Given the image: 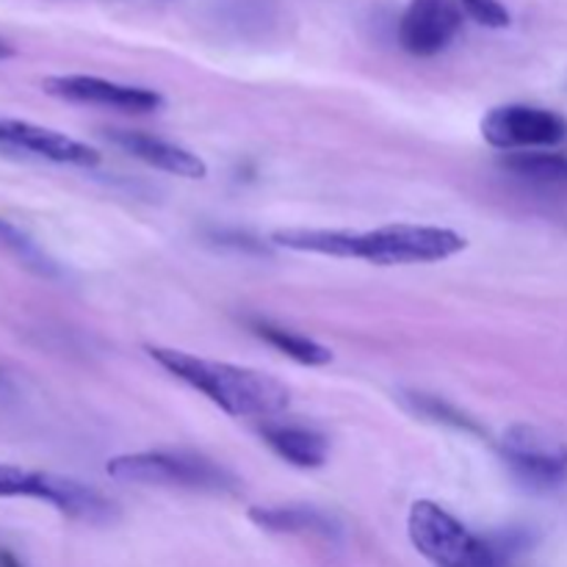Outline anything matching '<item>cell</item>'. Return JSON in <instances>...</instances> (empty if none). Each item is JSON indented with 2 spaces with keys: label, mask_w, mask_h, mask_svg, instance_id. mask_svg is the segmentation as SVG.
<instances>
[{
  "label": "cell",
  "mask_w": 567,
  "mask_h": 567,
  "mask_svg": "<svg viewBox=\"0 0 567 567\" xmlns=\"http://www.w3.org/2000/svg\"><path fill=\"white\" fill-rule=\"evenodd\" d=\"M147 354L233 419H260L266 424L288 408V388L264 371L197 358L169 347H147Z\"/></svg>",
  "instance_id": "cell-1"
},
{
  "label": "cell",
  "mask_w": 567,
  "mask_h": 567,
  "mask_svg": "<svg viewBox=\"0 0 567 567\" xmlns=\"http://www.w3.org/2000/svg\"><path fill=\"white\" fill-rule=\"evenodd\" d=\"M408 532L421 557L437 567H504L509 551L474 535L452 513L435 502H415L410 509Z\"/></svg>",
  "instance_id": "cell-2"
},
{
  "label": "cell",
  "mask_w": 567,
  "mask_h": 567,
  "mask_svg": "<svg viewBox=\"0 0 567 567\" xmlns=\"http://www.w3.org/2000/svg\"><path fill=\"white\" fill-rule=\"evenodd\" d=\"M468 247L465 236L449 227L432 225H385L377 230H352L349 260H365L374 266L437 264L454 258Z\"/></svg>",
  "instance_id": "cell-3"
},
{
  "label": "cell",
  "mask_w": 567,
  "mask_h": 567,
  "mask_svg": "<svg viewBox=\"0 0 567 567\" xmlns=\"http://www.w3.org/2000/svg\"><path fill=\"white\" fill-rule=\"evenodd\" d=\"M109 476L138 485L186 487L203 493H230L238 487V480L221 465L186 452H136L122 454L105 465Z\"/></svg>",
  "instance_id": "cell-4"
},
{
  "label": "cell",
  "mask_w": 567,
  "mask_h": 567,
  "mask_svg": "<svg viewBox=\"0 0 567 567\" xmlns=\"http://www.w3.org/2000/svg\"><path fill=\"white\" fill-rule=\"evenodd\" d=\"M502 452L520 482L532 487H557L567 476V446L529 424H515L504 432Z\"/></svg>",
  "instance_id": "cell-5"
},
{
  "label": "cell",
  "mask_w": 567,
  "mask_h": 567,
  "mask_svg": "<svg viewBox=\"0 0 567 567\" xmlns=\"http://www.w3.org/2000/svg\"><path fill=\"white\" fill-rule=\"evenodd\" d=\"M482 136L496 150L554 147L565 142L567 122L535 105H498L482 120Z\"/></svg>",
  "instance_id": "cell-6"
},
{
  "label": "cell",
  "mask_w": 567,
  "mask_h": 567,
  "mask_svg": "<svg viewBox=\"0 0 567 567\" xmlns=\"http://www.w3.org/2000/svg\"><path fill=\"white\" fill-rule=\"evenodd\" d=\"M463 28L457 0H410L399 22V42L410 55L430 59L443 53Z\"/></svg>",
  "instance_id": "cell-7"
},
{
  "label": "cell",
  "mask_w": 567,
  "mask_h": 567,
  "mask_svg": "<svg viewBox=\"0 0 567 567\" xmlns=\"http://www.w3.org/2000/svg\"><path fill=\"white\" fill-rule=\"evenodd\" d=\"M44 92L66 103L103 105V109L127 111V114H150L164 105V97L153 89L125 86L94 75H53L44 81Z\"/></svg>",
  "instance_id": "cell-8"
},
{
  "label": "cell",
  "mask_w": 567,
  "mask_h": 567,
  "mask_svg": "<svg viewBox=\"0 0 567 567\" xmlns=\"http://www.w3.org/2000/svg\"><path fill=\"white\" fill-rule=\"evenodd\" d=\"M0 147H14L22 153H31L37 158L53 161V164L70 166H97L100 153L78 138L64 136L50 127L33 125L25 120H3L0 116Z\"/></svg>",
  "instance_id": "cell-9"
},
{
  "label": "cell",
  "mask_w": 567,
  "mask_h": 567,
  "mask_svg": "<svg viewBox=\"0 0 567 567\" xmlns=\"http://www.w3.org/2000/svg\"><path fill=\"white\" fill-rule=\"evenodd\" d=\"M105 136L116 144V147L125 150L133 158L144 161L147 166H155L161 172H169V175L188 177V181H203L208 175V166L192 150L181 147V144L164 142L158 136H150V133L138 131H109Z\"/></svg>",
  "instance_id": "cell-10"
},
{
  "label": "cell",
  "mask_w": 567,
  "mask_h": 567,
  "mask_svg": "<svg viewBox=\"0 0 567 567\" xmlns=\"http://www.w3.org/2000/svg\"><path fill=\"white\" fill-rule=\"evenodd\" d=\"M260 437L277 457H282L293 468H321L327 463V452H330L324 435L305 430V426L266 421L260 426Z\"/></svg>",
  "instance_id": "cell-11"
},
{
  "label": "cell",
  "mask_w": 567,
  "mask_h": 567,
  "mask_svg": "<svg viewBox=\"0 0 567 567\" xmlns=\"http://www.w3.org/2000/svg\"><path fill=\"white\" fill-rule=\"evenodd\" d=\"M249 520L266 532L277 535H336V524L330 515L316 507H252Z\"/></svg>",
  "instance_id": "cell-12"
},
{
  "label": "cell",
  "mask_w": 567,
  "mask_h": 567,
  "mask_svg": "<svg viewBox=\"0 0 567 567\" xmlns=\"http://www.w3.org/2000/svg\"><path fill=\"white\" fill-rule=\"evenodd\" d=\"M502 166L518 181L535 188H567V155L559 153H509Z\"/></svg>",
  "instance_id": "cell-13"
},
{
  "label": "cell",
  "mask_w": 567,
  "mask_h": 567,
  "mask_svg": "<svg viewBox=\"0 0 567 567\" xmlns=\"http://www.w3.org/2000/svg\"><path fill=\"white\" fill-rule=\"evenodd\" d=\"M252 330L255 336H260L266 343H271L277 352H282L286 358L297 360V363L302 365H327L332 360L330 349L316 343L313 338L286 330V327L269 324V321H252Z\"/></svg>",
  "instance_id": "cell-14"
},
{
  "label": "cell",
  "mask_w": 567,
  "mask_h": 567,
  "mask_svg": "<svg viewBox=\"0 0 567 567\" xmlns=\"http://www.w3.org/2000/svg\"><path fill=\"white\" fill-rule=\"evenodd\" d=\"M50 485H53V474L0 463V498H37V502L48 504Z\"/></svg>",
  "instance_id": "cell-15"
},
{
  "label": "cell",
  "mask_w": 567,
  "mask_h": 567,
  "mask_svg": "<svg viewBox=\"0 0 567 567\" xmlns=\"http://www.w3.org/2000/svg\"><path fill=\"white\" fill-rule=\"evenodd\" d=\"M0 249L17 255L25 266H31L39 275H55V266L44 258L42 249L31 241L22 230H17L14 225H9L6 219H0Z\"/></svg>",
  "instance_id": "cell-16"
},
{
  "label": "cell",
  "mask_w": 567,
  "mask_h": 567,
  "mask_svg": "<svg viewBox=\"0 0 567 567\" xmlns=\"http://www.w3.org/2000/svg\"><path fill=\"white\" fill-rule=\"evenodd\" d=\"M463 9L474 17L480 25L487 28H507L509 25V11L498 0H460Z\"/></svg>",
  "instance_id": "cell-17"
},
{
  "label": "cell",
  "mask_w": 567,
  "mask_h": 567,
  "mask_svg": "<svg viewBox=\"0 0 567 567\" xmlns=\"http://www.w3.org/2000/svg\"><path fill=\"white\" fill-rule=\"evenodd\" d=\"M415 410H421L424 415H430V419H437V421H449V424L460 426V430H476L474 424H471L465 415H460L457 410H452L449 404L437 402V399L432 396H419L415 399Z\"/></svg>",
  "instance_id": "cell-18"
},
{
  "label": "cell",
  "mask_w": 567,
  "mask_h": 567,
  "mask_svg": "<svg viewBox=\"0 0 567 567\" xmlns=\"http://www.w3.org/2000/svg\"><path fill=\"white\" fill-rule=\"evenodd\" d=\"M9 55H11V48H9V44L0 42V59H9Z\"/></svg>",
  "instance_id": "cell-19"
}]
</instances>
